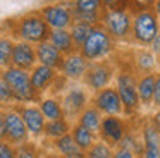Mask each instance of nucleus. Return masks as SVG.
Listing matches in <instances>:
<instances>
[{
    "mask_svg": "<svg viewBox=\"0 0 160 158\" xmlns=\"http://www.w3.org/2000/svg\"><path fill=\"white\" fill-rule=\"evenodd\" d=\"M11 34L12 38H18L19 41H26L31 45H38L43 41H48L50 27L48 24L43 21L38 10L28 12L21 17L11 19Z\"/></svg>",
    "mask_w": 160,
    "mask_h": 158,
    "instance_id": "f257e3e1",
    "label": "nucleus"
},
{
    "mask_svg": "<svg viewBox=\"0 0 160 158\" xmlns=\"http://www.w3.org/2000/svg\"><path fill=\"white\" fill-rule=\"evenodd\" d=\"M0 76L4 77V81L11 88L16 105H26V103L40 101V96L35 93V89L31 86V79H29L28 71H22V69L9 65V67L0 71Z\"/></svg>",
    "mask_w": 160,
    "mask_h": 158,
    "instance_id": "f03ea898",
    "label": "nucleus"
},
{
    "mask_svg": "<svg viewBox=\"0 0 160 158\" xmlns=\"http://www.w3.org/2000/svg\"><path fill=\"white\" fill-rule=\"evenodd\" d=\"M132 14L128 5H119L114 9H103L100 17V26L112 36L114 41L131 40Z\"/></svg>",
    "mask_w": 160,
    "mask_h": 158,
    "instance_id": "7ed1b4c3",
    "label": "nucleus"
},
{
    "mask_svg": "<svg viewBox=\"0 0 160 158\" xmlns=\"http://www.w3.org/2000/svg\"><path fill=\"white\" fill-rule=\"evenodd\" d=\"M115 50V41L112 40V36L100 26L95 24L91 27L90 34H88L86 41L81 45L79 52L88 62H98V60H105L110 53H114Z\"/></svg>",
    "mask_w": 160,
    "mask_h": 158,
    "instance_id": "20e7f679",
    "label": "nucleus"
},
{
    "mask_svg": "<svg viewBox=\"0 0 160 158\" xmlns=\"http://www.w3.org/2000/svg\"><path fill=\"white\" fill-rule=\"evenodd\" d=\"M160 31V21L157 14L152 10H141V12L132 14V24H131V40L136 45L146 48Z\"/></svg>",
    "mask_w": 160,
    "mask_h": 158,
    "instance_id": "39448f33",
    "label": "nucleus"
},
{
    "mask_svg": "<svg viewBox=\"0 0 160 158\" xmlns=\"http://www.w3.org/2000/svg\"><path fill=\"white\" fill-rule=\"evenodd\" d=\"M115 89H117V95L121 98L124 113L126 115H134L141 106L138 89H136V76L131 71L117 72L115 74Z\"/></svg>",
    "mask_w": 160,
    "mask_h": 158,
    "instance_id": "423d86ee",
    "label": "nucleus"
},
{
    "mask_svg": "<svg viewBox=\"0 0 160 158\" xmlns=\"http://www.w3.org/2000/svg\"><path fill=\"white\" fill-rule=\"evenodd\" d=\"M115 76V67L108 60H98V62H90L86 72L83 76V82L88 89L91 91H100V89L110 86L112 79Z\"/></svg>",
    "mask_w": 160,
    "mask_h": 158,
    "instance_id": "0eeeda50",
    "label": "nucleus"
},
{
    "mask_svg": "<svg viewBox=\"0 0 160 158\" xmlns=\"http://www.w3.org/2000/svg\"><path fill=\"white\" fill-rule=\"evenodd\" d=\"M50 29H69L74 22V16L69 2H52L38 10Z\"/></svg>",
    "mask_w": 160,
    "mask_h": 158,
    "instance_id": "6e6552de",
    "label": "nucleus"
},
{
    "mask_svg": "<svg viewBox=\"0 0 160 158\" xmlns=\"http://www.w3.org/2000/svg\"><path fill=\"white\" fill-rule=\"evenodd\" d=\"M4 126H5V141L12 146L28 143L29 137H31L16 105L4 108Z\"/></svg>",
    "mask_w": 160,
    "mask_h": 158,
    "instance_id": "1a4fd4ad",
    "label": "nucleus"
},
{
    "mask_svg": "<svg viewBox=\"0 0 160 158\" xmlns=\"http://www.w3.org/2000/svg\"><path fill=\"white\" fill-rule=\"evenodd\" d=\"M60 103L64 108V117L67 120H76L79 113L90 105V96H88L86 89L81 86H71L62 95Z\"/></svg>",
    "mask_w": 160,
    "mask_h": 158,
    "instance_id": "9d476101",
    "label": "nucleus"
},
{
    "mask_svg": "<svg viewBox=\"0 0 160 158\" xmlns=\"http://www.w3.org/2000/svg\"><path fill=\"white\" fill-rule=\"evenodd\" d=\"M90 101L103 117H107V115L119 117V115L124 113L121 98H119V95H117V89L112 88V86H107V88L100 89V91H95L93 98H91Z\"/></svg>",
    "mask_w": 160,
    "mask_h": 158,
    "instance_id": "9b49d317",
    "label": "nucleus"
},
{
    "mask_svg": "<svg viewBox=\"0 0 160 158\" xmlns=\"http://www.w3.org/2000/svg\"><path fill=\"white\" fill-rule=\"evenodd\" d=\"M29 79H31V86L35 89V93L42 98L47 91L53 88L57 82L64 81V77L60 76L59 71L52 67H47V65H40L36 64L35 67L29 71Z\"/></svg>",
    "mask_w": 160,
    "mask_h": 158,
    "instance_id": "f8f14e48",
    "label": "nucleus"
},
{
    "mask_svg": "<svg viewBox=\"0 0 160 158\" xmlns=\"http://www.w3.org/2000/svg\"><path fill=\"white\" fill-rule=\"evenodd\" d=\"M69 5L72 10L74 21H83L91 26L100 24V17L103 12L102 0H71Z\"/></svg>",
    "mask_w": 160,
    "mask_h": 158,
    "instance_id": "ddd939ff",
    "label": "nucleus"
},
{
    "mask_svg": "<svg viewBox=\"0 0 160 158\" xmlns=\"http://www.w3.org/2000/svg\"><path fill=\"white\" fill-rule=\"evenodd\" d=\"M21 113V119L24 122L26 129H28L29 136L35 137V139H40L43 137V131H45V117L40 112L38 105H33V103H26V105H16Z\"/></svg>",
    "mask_w": 160,
    "mask_h": 158,
    "instance_id": "4468645a",
    "label": "nucleus"
},
{
    "mask_svg": "<svg viewBox=\"0 0 160 158\" xmlns=\"http://www.w3.org/2000/svg\"><path fill=\"white\" fill-rule=\"evenodd\" d=\"M126 132H128V126H126V120H122L121 117L107 115L102 119L98 136L103 143L110 144V146H117Z\"/></svg>",
    "mask_w": 160,
    "mask_h": 158,
    "instance_id": "2eb2a0df",
    "label": "nucleus"
},
{
    "mask_svg": "<svg viewBox=\"0 0 160 158\" xmlns=\"http://www.w3.org/2000/svg\"><path fill=\"white\" fill-rule=\"evenodd\" d=\"M88 65H90V62L79 52H72L69 55H64V60L59 72L66 81H79V79H83Z\"/></svg>",
    "mask_w": 160,
    "mask_h": 158,
    "instance_id": "dca6fc26",
    "label": "nucleus"
},
{
    "mask_svg": "<svg viewBox=\"0 0 160 158\" xmlns=\"http://www.w3.org/2000/svg\"><path fill=\"white\" fill-rule=\"evenodd\" d=\"M36 62V50L35 45L26 43V41H16L12 48V57H11V65L12 67L22 69V71H31Z\"/></svg>",
    "mask_w": 160,
    "mask_h": 158,
    "instance_id": "f3484780",
    "label": "nucleus"
},
{
    "mask_svg": "<svg viewBox=\"0 0 160 158\" xmlns=\"http://www.w3.org/2000/svg\"><path fill=\"white\" fill-rule=\"evenodd\" d=\"M35 50H36V62L40 65H47V67H52L55 71L60 69L64 55L52 43H48V41L38 43V45H35Z\"/></svg>",
    "mask_w": 160,
    "mask_h": 158,
    "instance_id": "a211bd4d",
    "label": "nucleus"
},
{
    "mask_svg": "<svg viewBox=\"0 0 160 158\" xmlns=\"http://www.w3.org/2000/svg\"><path fill=\"white\" fill-rule=\"evenodd\" d=\"M155 77H157V72H150V74H141L138 79H136V89H138L139 103H141L143 106L153 105Z\"/></svg>",
    "mask_w": 160,
    "mask_h": 158,
    "instance_id": "6ab92c4d",
    "label": "nucleus"
},
{
    "mask_svg": "<svg viewBox=\"0 0 160 158\" xmlns=\"http://www.w3.org/2000/svg\"><path fill=\"white\" fill-rule=\"evenodd\" d=\"M48 43H52L62 55H69L72 52H78L69 29H52L48 34Z\"/></svg>",
    "mask_w": 160,
    "mask_h": 158,
    "instance_id": "aec40b11",
    "label": "nucleus"
},
{
    "mask_svg": "<svg viewBox=\"0 0 160 158\" xmlns=\"http://www.w3.org/2000/svg\"><path fill=\"white\" fill-rule=\"evenodd\" d=\"M38 108L43 113L45 120H59V119H66L64 117V108L60 98L57 96H47V98H40L38 101Z\"/></svg>",
    "mask_w": 160,
    "mask_h": 158,
    "instance_id": "412c9836",
    "label": "nucleus"
},
{
    "mask_svg": "<svg viewBox=\"0 0 160 158\" xmlns=\"http://www.w3.org/2000/svg\"><path fill=\"white\" fill-rule=\"evenodd\" d=\"M102 119H103V115H102V113L98 112V110L90 103V105H88L86 108H84L83 112L79 113V117L76 119V122L79 124V126L86 127L88 131H91L93 134H97V136H98V131H100Z\"/></svg>",
    "mask_w": 160,
    "mask_h": 158,
    "instance_id": "4be33fe9",
    "label": "nucleus"
},
{
    "mask_svg": "<svg viewBox=\"0 0 160 158\" xmlns=\"http://www.w3.org/2000/svg\"><path fill=\"white\" fill-rule=\"evenodd\" d=\"M134 69L139 74H150L157 69V57L150 48H138L134 52Z\"/></svg>",
    "mask_w": 160,
    "mask_h": 158,
    "instance_id": "5701e85b",
    "label": "nucleus"
},
{
    "mask_svg": "<svg viewBox=\"0 0 160 158\" xmlns=\"http://www.w3.org/2000/svg\"><path fill=\"white\" fill-rule=\"evenodd\" d=\"M72 122L67 119H59V120H47L45 124V131H43V137L48 141H57L59 137L66 136L71 132Z\"/></svg>",
    "mask_w": 160,
    "mask_h": 158,
    "instance_id": "b1692460",
    "label": "nucleus"
},
{
    "mask_svg": "<svg viewBox=\"0 0 160 158\" xmlns=\"http://www.w3.org/2000/svg\"><path fill=\"white\" fill-rule=\"evenodd\" d=\"M71 136H72L74 143L78 144V148H79L81 151H86L90 150L91 146H93L95 143H97V134H93L91 131H88L86 127L79 126L78 122L72 124V127H71Z\"/></svg>",
    "mask_w": 160,
    "mask_h": 158,
    "instance_id": "393cba45",
    "label": "nucleus"
},
{
    "mask_svg": "<svg viewBox=\"0 0 160 158\" xmlns=\"http://www.w3.org/2000/svg\"><path fill=\"white\" fill-rule=\"evenodd\" d=\"M91 27H93L91 24L83 22V21H74V22L71 24L69 33H71V38H72V41H74V45H76L78 50H79L81 45L86 41V38H88V34H90Z\"/></svg>",
    "mask_w": 160,
    "mask_h": 158,
    "instance_id": "a878e982",
    "label": "nucleus"
},
{
    "mask_svg": "<svg viewBox=\"0 0 160 158\" xmlns=\"http://www.w3.org/2000/svg\"><path fill=\"white\" fill-rule=\"evenodd\" d=\"M53 150H55L57 155H62V156H69V155H74L78 151H81L78 148V144L74 143L71 132L62 136V137H59L57 141H53Z\"/></svg>",
    "mask_w": 160,
    "mask_h": 158,
    "instance_id": "bb28decb",
    "label": "nucleus"
},
{
    "mask_svg": "<svg viewBox=\"0 0 160 158\" xmlns=\"http://www.w3.org/2000/svg\"><path fill=\"white\" fill-rule=\"evenodd\" d=\"M16 41L12 36H4L0 34V71L11 65V57H12V48Z\"/></svg>",
    "mask_w": 160,
    "mask_h": 158,
    "instance_id": "cd10ccee",
    "label": "nucleus"
},
{
    "mask_svg": "<svg viewBox=\"0 0 160 158\" xmlns=\"http://www.w3.org/2000/svg\"><path fill=\"white\" fill-rule=\"evenodd\" d=\"M112 153H114V150H112L110 144L103 143V141L100 139V141H97L90 150L84 151V156L86 158H112Z\"/></svg>",
    "mask_w": 160,
    "mask_h": 158,
    "instance_id": "c85d7f7f",
    "label": "nucleus"
},
{
    "mask_svg": "<svg viewBox=\"0 0 160 158\" xmlns=\"http://www.w3.org/2000/svg\"><path fill=\"white\" fill-rule=\"evenodd\" d=\"M16 150V158H43L42 156V150L36 146V143H22V144H18L14 146Z\"/></svg>",
    "mask_w": 160,
    "mask_h": 158,
    "instance_id": "c756f323",
    "label": "nucleus"
},
{
    "mask_svg": "<svg viewBox=\"0 0 160 158\" xmlns=\"http://www.w3.org/2000/svg\"><path fill=\"white\" fill-rule=\"evenodd\" d=\"M117 146L132 151L136 156H141V155H143V141H139L138 137H136L132 132H129V131L124 134V137L121 139V143H119Z\"/></svg>",
    "mask_w": 160,
    "mask_h": 158,
    "instance_id": "7c9ffc66",
    "label": "nucleus"
},
{
    "mask_svg": "<svg viewBox=\"0 0 160 158\" xmlns=\"http://www.w3.org/2000/svg\"><path fill=\"white\" fill-rule=\"evenodd\" d=\"M14 96H12V91L9 88V84L4 81V77L0 76V108H9V106H14Z\"/></svg>",
    "mask_w": 160,
    "mask_h": 158,
    "instance_id": "2f4dec72",
    "label": "nucleus"
},
{
    "mask_svg": "<svg viewBox=\"0 0 160 158\" xmlns=\"http://www.w3.org/2000/svg\"><path fill=\"white\" fill-rule=\"evenodd\" d=\"M126 5L131 10V14H134L141 10H152L155 5V0H126Z\"/></svg>",
    "mask_w": 160,
    "mask_h": 158,
    "instance_id": "473e14b6",
    "label": "nucleus"
},
{
    "mask_svg": "<svg viewBox=\"0 0 160 158\" xmlns=\"http://www.w3.org/2000/svg\"><path fill=\"white\" fill-rule=\"evenodd\" d=\"M0 158H16V150L7 141H0Z\"/></svg>",
    "mask_w": 160,
    "mask_h": 158,
    "instance_id": "72a5a7b5",
    "label": "nucleus"
},
{
    "mask_svg": "<svg viewBox=\"0 0 160 158\" xmlns=\"http://www.w3.org/2000/svg\"><path fill=\"white\" fill-rule=\"evenodd\" d=\"M141 158H160V146H143Z\"/></svg>",
    "mask_w": 160,
    "mask_h": 158,
    "instance_id": "f704fd0d",
    "label": "nucleus"
},
{
    "mask_svg": "<svg viewBox=\"0 0 160 158\" xmlns=\"http://www.w3.org/2000/svg\"><path fill=\"white\" fill-rule=\"evenodd\" d=\"M112 158H138L132 151H129V150H126V148H121V146H117L114 150V153H112Z\"/></svg>",
    "mask_w": 160,
    "mask_h": 158,
    "instance_id": "c9c22d12",
    "label": "nucleus"
},
{
    "mask_svg": "<svg viewBox=\"0 0 160 158\" xmlns=\"http://www.w3.org/2000/svg\"><path fill=\"white\" fill-rule=\"evenodd\" d=\"M148 48H150V52H152L155 57H158V55H160V31L157 33V36L153 38V41L150 43Z\"/></svg>",
    "mask_w": 160,
    "mask_h": 158,
    "instance_id": "e433bc0d",
    "label": "nucleus"
},
{
    "mask_svg": "<svg viewBox=\"0 0 160 158\" xmlns=\"http://www.w3.org/2000/svg\"><path fill=\"white\" fill-rule=\"evenodd\" d=\"M160 103V74L157 72V77H155V91H153V105H158Z\"/></svg>",
    "mask_w": 160,
    "mask_h": 158,
    "instance_id": "4c0bfd02",
    "label": "nucleus"
},
{
    "mask_svg": "<svg viewBox=\"0 0 160 158\" xmlns=\"http://www.w3.org/2000/svg\"><path fill=\"white\" fill-rule=\"evenodd\" d=\"M103 3V9H114L119 5H126V0H102Z\"/></svg>",
    "mask_w": 160,
    "mask_h": 158,
    "instance_id": "58836bf2",
    "label": "nucleus"
},
{
    "mask_svg": "<svg viewBox=\"0 0 160 158\" xmlns=\"http://www.w3.org/2000/svg\"><path fill=\"white\" fill-rule=\"evenodd\" d=\"M5 139V126H4V110L0 108V141Z\"/></svg>",
    "mask_w": 160,
    "mask_h": 158,
    "instance_id": "ea45409f",
    "label": "nucleus"
},
{
    "mask_svg": "<svg viewBox=\"0 0 160 158\" xmlns=\"http://www.w3.org/2000/svg\"><path fill=\"white\" fill-rule=\"evenodd\" d=\"M150 124H152V126L155 127V129H158V131H160V110L155 113V115H153V119H152V122H150Z\"/></svg>",
    "mask_w": 160,
    "mask_h": 158,
    "instance_id": "a19ab883",
    "label": "nucleus"
},
{
    "mask_svg": "<svg viewBox=\"0 0 160 158\" xmlns=\"http://www.w3.org/2000/svg\"><path fill=\"white\" fill-rule=\"evenodd\" d=\"M153 12L157 14V17H158V21H160V0H155V5H153Z\"/></svg>",
    "mask_w": 160,
    "mask_h": 158,
    "instance_id": "79ce46f5",
    "label": "nucleus"
},
{
    "mask_svg": "<svg viewBox=\"0 0 160 158\" xmlns=\"http://www.w3.org/2000/svg\"><path fill=\"white\" fill-rule=\"evenodd\" d=\"M45 158H66V156H62V155H48V156H45Z\"/></svg>",
    "mask_w": 160,
    "mask_h": 158,
    "instance_id": "37998d69",
    "label": "nucleus"
},
{
    "mask_svg": "<svg viewBox=\"0 0 160 158\" xmlns=\"http://www.w3.org/2000/svg\"><path fill=\"white\" fill-rule=\"evenodd\" d=\"M157 67H158V74H160V55L157 57Z\"/></svg>",
    "mask_w": 160,
    "mask_h": 158,
    "instance_id": "c03bdc74",
    "label": "nucleus"
},
{
    "mask_svg": "<svg viewBox=\"0 0 160 158\" xmlns=\"http://www.w3.org/2000/svg\"><path fill=\"white\" fill-rule=\"evenodd\" d=\"M157 106H158V110H160V103H158V105H157Z\"/></svg>",
    "mask_w": 160,
    "mask_h": 158,
    "instance_id": "a18cd8bd",
    "label": "nucleus"
}]
</instances>
